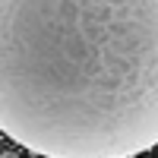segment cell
<instances>
[{
    "label": "cell",
    "instance_id": "cell-1",
    "mask_svg": "<svg viewBox=\"0 0 158 158\" xmlns=\"http://www.w3.org/2000/svg\"><path fill=\"white\" fill-rule=\"evenodd\" d=\"M0 133L41 158L155 149L158 0H0Z\"/></svg>",
    "mask_w": 158,
    "mask_h": 158
},
{
    "label": "cell",
    "instance_id": "cell-2",
    "mask_svg": "<svg viewBox=\"0 0 158 158\" xmlns=\"http://www.w3.org/2000/svg\"><path fill=\"white\" fill-rule=\"evenodd\" d=\"M0 158H19V152H13V149H3V152H0Z\"/></svg>",
    "mask_w": 158,
    "mask_h": 158
},
{
    "label": "cell",
    "instance_id": "cell-3",
    "mask_svg": "<svg viewBox=\"0 0 158 158\" xmlns=\"http://www.w3.org/2000/svg\"><path fill=\"white\" fill-rule=\"evenodd\" d=\"M142 158H149V155H142Z\"/></svg>",
    "mask_w": 158,
    "mask_h": 158
}]
</instances>
